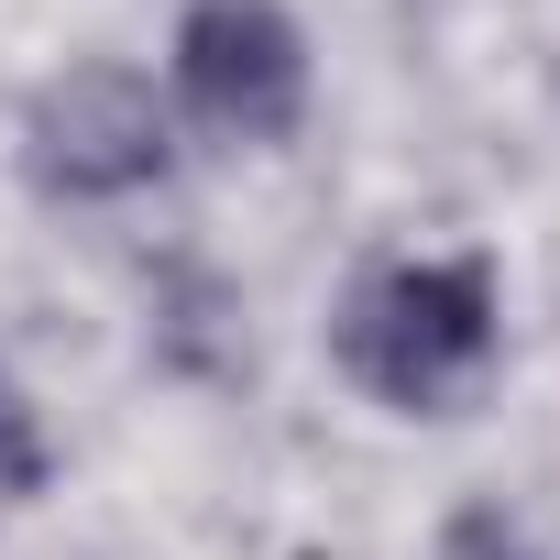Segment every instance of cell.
I'll return each mask as SVG.
<instances>
[{"label": "cell", "instance_id": "7a4b0ae2", "mask_svg": "<svg viewBox=\"0 0 560 560\" xmlns=\"http://www.w3.org/2000/svg\"><path fill=\"white\" fill-rule=\"evenodd\" d=\"M23 165L45 198H132L176 165L165 143V100L132 67H67L34 110H23Z\"/></svg>", "mask_w": 560, "mask_h": 560}, {"label": "cell", "instance_id": "5b68a950", "mask_svg": "<svg viewBox=\"0 0 560 560\" xmlns=\"http://www.w3.org/2000/svg\"><path fill=\"white\" fill-rule=\"evenodd\" d=\"M440 560H538V549H527V527H505L494 505H462L451 538H440Z\"/></svg>", "mask_w": 560, "mask_h": 560}, {"label": "cell", "instance_id": "6da1fadb", "mask_svg": "<svg viewBox=\"0 0 560 560\" xmlns=\"http://www.w3.org/2000/svg\"><path fill=\"white\" fill-rule=\"evenodd\" d=\"M341 363L352 385H374L385 407H462L494 363V264L451 253V264H385L341 308Z\"/></svg>", "mask_w": 560, "mask_h": 560}, {"label": "cell", "instance_id": "277c9868", "mask_svg": "<svg viewBox=\"0 0 560 560\" xmlns=\"http://www.w3.org/2000/svg\"><path fill=\"white\" fill-rule=\"evenodd\" d=\"M45 472H56L45 462V418L23 407L12 374H0V494H45Z\"/></svg>", "mask_w": 560, "mask_h": 560}, {"label": "cell", "instance_id": "3957f363", "mask_svg": "<svg viewBox=\"0 0 560 560\" xmlns=\"http://www.w3.org/2000/svg\"><path fill=\"white\" fill-rule=\"evenodd\" d=\"M176 100L209 132H231V143L298 132V110H308V45H298V23L275 12V0H209V12H187V34H176Z\"/></svg>", "mask_w": 560, "mask_h": 560}]
</instances>
